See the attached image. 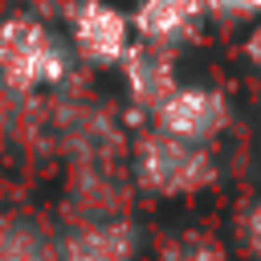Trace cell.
Returning <instances> with one entry per match:
<instances>
[{
  "mask_svg": "<svg viewBox=\"0 0 261 261\" xmlns=\"http://www.w3.org/2000/svg\"><path fill=\"white\" fill-rule=\"evenodd\" d=\"M77 57L53 20L33 8H16L0 20V90L12 98H37L69 86Z\"/></svg>",
  "mask_w": 261,
  "mask_h": 261,
  "instance_id": "1",
  "label": "cell"
},
{
  "mask_svg": "<svg viewBox=\"0 0 261 261\" xmlns=\"http://www.w3.org/2000/svg\"><path fill=\"white\" fill-rule=\"evenodd\" d=\"M143 228L126 212L82 216L61 232H49V261H139Z\"/></svg>",
  "mask_w": 261,
  "mask_h": 261,
  "instance_id": "5",
  "label": "cell"
},
{
  "mask_svg": "<svg viewBox=\"0 0 261 261\" xmlns=\"http://www.w3.org/2000/svg\"><path fill=\"white\" fill-rule=\"evenodd\" d=\"M232 245L245 261H261V192L241 204L237 224H232Z\"/></svg>",
  "mask_w": 261,
  "mask_h": 261,
  "instance_id": "10",
  "label": "cell"
},
{
  "mask_svg": "<svg viewBox=\"0 0 261 261\" xmlns=\"http://www.w3.org/2000/svg\"><path fill=\"white\" fill-rule=\"evenodd\" d=\"M159 261H232V253L212 228H175L159 241Z\"/></svg>",
  "mask_w": 261,
  "mask_h": 261,
  "instance_id": "9",
  "label": "cell"
},
{
  "mask_svg": "<svg viewBox=\"0 0 261 261\" xmlns=\"http://www.w3.org/2000/svg\"><path fill=\"white\" fill-rule=\"evenodd\" d=\"M130 16V33L135 41L147 45H163V49H184L204 33L208 20V0H135Z\"/></svg>",
  "mask_w": 261,
  "mask_h": 261,
  "instance_id": "7",
  "label": "cell"
},
{
  "mask_svg": "<svg viewBox=\"0 0 261 261\" xmlns=\"http://www.w3.org/2000/svg\"><path fill=\"white\" fill-rule=\"evenodd\" d=\"M118 77H122V98H126V110L147 122V114L167 98V90L179 82V69H175V49H163V45H147V41H130V49L122 53V61L114 65Z\"/></svg>",
  "mask_w": 261,
  "mask_h": 261,
  "instance_id": "6",
  "label": "cell"
},
{
  "mask_svg": "<svg viewBox=\"0 0 261 261\" xmlns=\"http://www.w3.org/2000/svg\"><path fill=\"white\" fill-rule=\"evenodd\" d=\"M130 184L151 200H196L220 184L216 147H200L155 126H139L126 151Z\"/></svg>",
  "mask_w": 261,
  "mask_h": 261,
  "instance_id": "2",
  "label": "cell"
},
{
  "mask_svg": "<svg viewBox=\"0 0 261 261\" xmlns=\"http://www.w3.org/2000/svg\"><path fill=\"white\" fill-rule=\"evenodd\" d=\"M61 20H65V41L77 65H90V69H114L135 41L130 16L110 0H69Z\"/></svg>",
  "mask_w": 261,
  "mask_h": 261,
  "instance_id": "4",
  "label": "cell"
},
{
  "mask_svg": "<svg viewBox=\"0 0 261 261\" xmlns=\"http://www.w3.org/2000/svg\"><path fill=\"white\" fill-rule=\"evenodd\" d=\"M0 261H49V228L29 212L0 216Z\"/></svg>",
  "mask_w": 261,
  "mask_h": 261,
  "instance_id": "8",
  "label": "cell"
},
{
  "mask_svg": "<svg viewBox=\"0 0 261 261\" xmlns=\"http://www.w3.org/2000/svg\"><path fill=\"white\" fill-rule=\"evenodd\" d=\"M241 53H245V61L261 73V16H257V24L245 33V45H241Z\"/></svg>",
  "mask_w": 261,
  "mask_h": 261,
  "instance_id": "12",
  "label": "cell"
},
{
  "mask_svg": "<svg viewBox=\"0 0 261 261\" xmlns=\"http://www.w3.org/2000/svg\"><path fill=\"white\" fill-rule=\"evenodd\" d=\"M147 126L188 139V143H200V147H216L232 126V102L220 86L175 82L167 90V98L147 114Z\"/></svg>",
  "mask_w": 261,
  "mask_h": 261,
  "instance_id": "3",
  "label": "cell"
},
{
  "mask_svg": "<svg viewBox=\"0 0 261 261\" xmlns=\"http://www.w3.org/2000/svg\"><path fill=\"white\" fill-rule=\"evenodd\" d=\"M208 16L249 20V16H261V0H208Z\"/></svg>",
  "mask_w": 261,
  "mask_h": 261,
  "instance_id": "11",
  "label": "cell"
}]
</instances>
